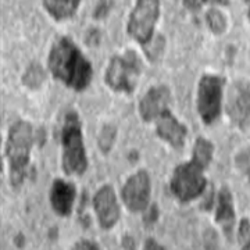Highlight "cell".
<instances>
[{
	"label": "cell",
	"mask_w": 250,
	"mask_h": 250,
	"mask_svg": "<svg viewBox=\"0 0 250 250\" xmlns=\"http://www.w3.org/2000/svg\"><path fill=\"white\" fill-rule=\"evenodd\" d=\"M203 4V0H184V6L187 9L192 10V11H196L202 7Z\"/></svg>",
	"instance_id": "484cf974"
},
{
	"label": "cell",
	"mask_w": 250,
	"mask_h": 250,
	"mask_svg": "<svg viewBox=\"0 0 250 250\" xmlns=\"http://www.w3.org/2000/svg\"><path fill=\"white\" fill-rule=\"evenodd\" d=\"M153 42H154V45H150V43H147L146 46H150V49H145V52L147 54V57H149V60H154L159 54L161 53V50H163V45H164V42H163V36H157L156 39L153 38ZM145 47V46H143Z\"/></svg>",
	"instance_id": "7402d4cb"
},
{
	"label": "cell",
	"mask_w": 250,
	"mask_h": 250,
	"mask_svg": "<svg viewBox=\"0 0 250 250\" xmlns=\"http://www.w3.org/2000/svg\"><path fill=\"white\" fill-rule=\"evenodd\" d=\"M36 141L38 135L31 123L18 120L10 126L4 146V156L9 164L10 184L14 189L21 187L27 178L31 150Z\"/></svg>",
	"instance_id": "7a4b0ae2"
},
{
	"label": "cell",
	"mask_w": 250,
	"mask_h": 250,
	"mask_svg": "<svg viewBox=\"0 0 250 250\" xmlns=\"http://www.w3.org/2000/svg\"><path fill=\"white\" fill-rule=\"evenodd\" d=\"M206 20H207L208 28L215 35H223L224 32L227 31V28H228V20H227L223 11H220V10H208L207 14H206Z\"/></svg>",
	"instance_id": "d6986e66"
},
{
	"label": "cell",
	"mask_w": 250,
	"mask_h": 250,
	"mask_svg": "<svg viewBox=\"0 0 250 250\" xmlns=\"http://www.w3.org/2000/svg\"><path fill=\"white\" fill-rule=\"evenodd\" d=\"M227 114L235 126L246 129L250 126V83L238 80L231 85L225 104Z\"/></svg>",
	"instance_id": "9c48e42d"
},
{
	"label": "cell",
	"mask_w": 250,
	"mask_h": 250,
	"mask_svg": "<svg viewBox=\"0 0 250 250\" xmlns=\"http://www.w3.org/2000/svg\"><path fill=\"white\" fill-rule=\"evenodd\" d=\"M248 17H249V21H250V6H249V11H248Z\"/></svg>",
	"instance_id": "f546056e"
},
{
	"label": "cell",
	"mask_w": 250,
	"mask_h": 250,
	"mask_svg": "<svg viewBox=\"0 0 250 250\" xmlns=\"http://www.w3.org/2000/svg\"><path fill=\"white\" fill-rule=\"evenodd\" d=\"M110 7H111V0H100V1H99L98 7H96V10H95L93 17L98 18V20L106 17Z\"/></svg>",
	"instance_id": "603a6c76"
},
{
	"label": "cell",
	"mask_w": 250,
	"mask_h": 250,
	"mask_svg": "<svg viewBox=\"0 0 250 250\" xmlns=\"http://www.w3.org/2000/svg\"><path fill=\"white\" fill-rule=\"evenodd\" d=\"M152 193L150 175L146 170H139L125 181L121 189V197L125 207L131 213H141L149 207Z\"/></svg>",
	"instance_id": "ba28073f"
},
{
	"label": "cell",
	"mask_w": 250,
	"mask_h": 250,
	"mask_svg": "<svg viewBox=\"0 0 250 250\" xmlns=\"http://www.w3.org/2000/svg\"><path fill=\"white\" fill-rule=\"evenodd\" d=\"M205 168L193 161H187L175 167L170 181V190L182 203L195 200L203 195L207 181L205 178Z\"/></svg>",
	"instance_id": "8992f818"
},
{
	"label": "cell",
	"mask_w": 250,
	"mask_h": 250,
	"mask_svg": "<svg viewBox=\"0 0 250 250\" xmlns=\"http://www.w3.org/2000/svg\"><path fill=\"white\" fill-rule=\"evenodd\" d=\"M145 249H154V250H161L164 249V246H161V245H159L157 242L154 241V239H152V238H149V239H146V242H145V246H143Z\"/></svg>",
	"instance_id": "83f0119b"
},
{
	"label": "cell",
	"mask_w": 250,
	"mask_h": 250,
	"mask_svg": "<svg viewBox=\"0 0 250 250\" xmlns=\"http://www.w3.org/2000/svg\"><path fill=\"white\" fill-rule=\"evenodd\" d=\"M93 208L98 217L99 225L103 229H111L120 220V206L117 195L111 185H103L93 197Z\"/></svg>",
	"instance_id": "30bf717a"
},
{
	"label": "cell",
	"mask_w": 250,
	"mask_h": 250,
	"mask_svg": "<svg viewBox=\"0 0 250 250\" xmlns=\"http://www.w3.org/2000/svg\"><path fill=\"white\" fill-rule=\"evenodd\" d=\"M77 197V189L71 181L56 178L50 188L49 200L53 211L60 217H68L72 213Z\"/></svg>",
	"instance_id": "7c38bea8"
},
{
	"label": "cell",
	"mask_w": 250,
	"mask_h": 250,
	"mask_svg": "<svg viewBox=\"0 0 250 250\" xmlns=\"http://www.w3.org/2000/svg\"><path fill=\"white\" fill-rule=\"evenodd\" d=\"M203 3L218 4V6H228V4H229V0H203Z\"/></svg>",
	"instance_id": "f1b7e54d"
},
{
	"label": "cell",
	"mask_w": 250,
	"mask_h": 250,
	"mask_svg": "<svg viewBox=\"0 0 250 250\" xmlns=\"http://www.w3.org/2000/svg\"><path fill=\"white\" fill-rule=\"evenodd\" d=\"M215 223L221 227L224 233L231 238L233 227L236 223L233 196L228 187H223L217 196V207H215Z\"/></svg>",
	"instance_id": "5bb4252c"
},
{
	"label": "cell",
	"mask_w": 250,
	"mask_h": 250,
	"mask_svg": "<svg viewBox=\"0 0 250 250\" xmlns=\"http://www.w3.org/2000/svg\"><path fill=\"white\" fill-rule=\"evenodd\" d=\"M117 139V126L113 124H106L102 126L100 132H99L98 136V145L99 149L102 150V153L107 154L113 146H114V142Z\"/></svg>",
	"instance_id": "ac0fdd59"
},
{
	"label": "cell",
	"mask_w": 250,
	"mask_h": 250,
	"mask_svg": "<svg viewBox=\"0 0 250 250\" xmlns=\"http://www.w3.org/2000/svg\"><path fill=\"white\" fill-rule=\"evenodd\" d=\"M62 167L67 175H82L88 168L82 123L77 111L70 110L62 126Z\"/></svg>",
	"instance_id": "3957f363"
},
{
	"label": "cell",
	"mask_w": 250,
	"mask_h": 250,
	"mask_svg": "<svg viewBox=\"0 0 250 250\" xmlns=\"http://www.w3.org/2000/svg\"><path fill=\"white\" fill-rule=\"evenodd\" d=\"M46 80V72L43 70V67L38 62H32L29 67H28L24 75H22V83L24 86H27L28 89L36 90L42 86V83Z\"/></svg>",
	"instance_id": "e0dca14e"
},
{
	"label": "cell",
	"mask_w": 250,
	"mask_h": 250,
	"mask_svg": "<svg viewBox=\"0 0 250 250\" xmlns=\"http://www.w3.org/2000/svg\"><path fill=\"white\" fill-rule=\"evenodd\" d=\"M171 103V92L166 85L152 86L139 102V114L145 123L157 120Z\"/></svg>",
	"instance_id": "8fae6325"
},
{
	"label": "cell",
	"mask_w": 250,
	"mask_h": 250,
	"mask_svg": "<svg viewBox=\"0 0 250 250\" xmlns=\"http://www.w3.org/2000/svg\"><path fill=\"white\" fill-rule=\"evenodd\" d=\"M81 0H43V6L49 16L56 21H65L75 16Z\"/></svg>",
	"instance_id": "9a60e30c"
},
{
	"label": "cell",
	"mask_w": 250,
	"mask_h": 250,
	"mask_svg": "<svg viewBox=\"0 0 250 250\" xmlns=\"http://www.w3.org/2000/svg\"><path fill=\"white\" fill-rule=\"evenodd\" d=\"M74 249H77V250H80V249L98 250V249H100V246H99L98 243H95V242H90V241H86V239H83V241L77 242V243L74 245Z\"/></svg>",
	"instance_id": "d4e9b609"
},
{
	"label": "cell",
	"mask_w": 250,
	"mask_h": 250,
	"mask_svg": "<svg viewBox=\"0 0 250 250\" xmlns=\"http://www.w3.org/2000/svg\"><path fill=\"white\" fill-rule=\"evenodd\" d=\"M123 248L124 249H135V241L134 238L131 235H125L123 238V242H121Z\"/></svg>",
	"instance_id": "4316f807"
},
{
	"label": "cell",
	"mask_w": 250,
	"mask_h": 250,
	"mask_svg": "<svg viewBox=\"0 0 250 250\" xmlns=\"http://www.w3.org/2000/svg\"><path fill=\"white\" fill-rule=\"evenodd\" d=\"M225 80L220 75L205 74L197 85V113L206 125H211L220 117Z\"/></svg>",
	"instance_id": "52a82bcc"
},
{
	"label": "cell",
	"mask_w": 250,
	"mask_h": 250,
	"mask_svg": "<svg viewBox=\"0 0 250 250\" xmlns=\"http://www.w3.org/2000/svg\"><path fill=\"white\" fill-rule=\"evenodd\" d=\"M156 134L157 136L167 142L175 149H181L185 145L188 129L184 124H181L177 117L167 108L160 117H157L156 123Z\"/></svg>",
	"instance_id": "4fadbf2b"
},
{
	"label": "cell",
	"mask_w": 250,
	"mask_h": 250,
	"mask_svg": "<svg viewBox=\"0 0 250 250\" xmlns=\"http://www.w3.org/2000/svg\"><path fill=\"white\" fill-rule=\"evenodd\" d=\"M160 18V0H135V6L126 22V34L146 46L154 38V28Z\"/></svg>",
	"instance_id": "5b68a950"
},
{
	"label": "cell",
	"mask_w": 250,
	"mask_h": 250,
	"mask_svg": "<svg viewBox=\"0 0 250 250\" xmlns=\"http://www.w3.org/2000/svg\"><path fill=\"white\" fill-rule=\"evenodd\" d=\"M235 164H236L238 170L241 171L250 182V147H246L236 154Z\"/></svg>",
	"instance_id": "ffe728a7"
},
{
	"label": "cell",
	"mask_w": 250,
	"mask_h": 250,
	"mask_svg": "<svg viewBox=\"0 0 250 250\" xmlns=\"http://www.w3.org/2000/svg\"><path fill=\"white\" fill-rule=\"evenodd\" d=\"M47 67L54 80L75 92L86 89L93 78L92 64L68 36L59 38L54 42L49 52Z\"/></svg>",
	"instance_id": "6da1fadb"
},
{
	"label": "cell",
	"mask_w": 250,
	"mask_h": 250,
	"mask_svg": "<svg viewBox=\"0 0 250 250\" xmlns=\"http://www.w3.org/2000/svg\"><path fill=\"white\" fill-rule=\"evenodd\" d=\"M213 156H214V145H213V142L206 139V138H202V136L197 138L195 146L192 149V159L190 160L206 170L210 166L211 160H213Z\"/></svg>",
	"instance_id": "2e32d148"
},
{
	"label": "cell",
	"mask_w": 250,
	"mask_h": 250,
	"mask_svg": "<svg viewBox=\"0 0 250 250\" xmlns=\"http://www.w3.org/2000/svg\"><path fill=\"white\" fill-rule=\"evenodd\" d=\"M238 241L241 243V248L243 250L250 249V221L248 218H243L239 224V231H238Z\"/></svg>",
	"instance_id": "44dd1931"
},
{
	"label": "cell",
	"mask_w": 250,
	"mask_h": 250,
	"mask_svg": "<svg viewBox=\"0 0 250 250\" xmlns=\"http://www.w3.org/2000/svg\"><path fill=\"white\" fill-rule=\"evenodd\" d=\"M159 207L156 205L150 206V208H149V211L145 214V223L146 224H154L157 221V218H159Z\"/></svg>",
	"instance_id": "cb8c5ba5"
},
{
	"label": "cell",
	"mask_w": 250,
	"mask_h": 250,
	"mask_svg": "<svg viewBox=\"0 0 250 250\" xmlns=\"http://www.w3.org/2000/svg\"><path fill=\"white\" fill-rule=\"evenodd\" d=\"M142 74V62L138 53L128 49L123 54H114L108 62L104 82L113 92L132 93Z\"/></svg>",
	"instance_id": "277c9868"
}]
</instances>
